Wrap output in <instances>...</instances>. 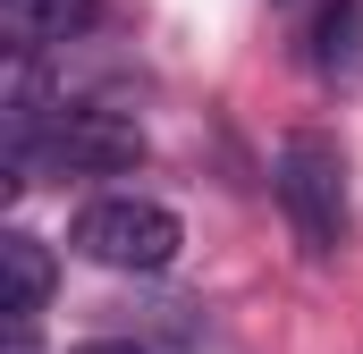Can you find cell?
Masks as SVG:
<instances>
[{"label":"cell","instance_id":"277c9868","mask_svg":"<svg viewBox=\"0 0 363 354\" xmlns=\"http://www.w3.org/2000/svg\"><path fill=\"white\" fill-rule=\"evenodd\" d=\"M93 8L101 0H0V34H9V51H60V42H77L93 25Z\"/></svg>","mask_w":363,"mask_h":354},{"label":"cell","instance_id":"6da1fadb","mask_svg":"<svg viewBox=\"0 0 363 354\" xmlns=\"http://www.w3.org/2000/svg\"><path fill=\"white\" fill-rule=\"evenodd\" d=\"M271 185H279V211H287L296 245L313 262H330L347 245V161H338V144L321 127H296L271 161Z\"/></svg>","mask_w":363,"mask_h":354},{"label":"cell","instance_id":"3957f363","mask_svg":"<svg viewBox=\"0 0 363 354\" xmlns=\"http://www.w3.org/2000/svg\"><path fill=\"white\" fill-rule=\"evenodd\" d=\"M43 152H51L60 169H77V177H118V169L144 161V127H135V110H118V101H68V110H51Z\"/></svg>","mask_w":363,"mask_h":354},{"label":"cell","instance_id":"52a82bcc","mask_svg":"<svg viewBox=\"0 0 363 354\" xmlns=\"http://www.w3.org/2000/svg\"><path fill=\"white\" fill-rule=\"evenodd\" d=\"M77 354H144V346H77Z\"/></svg>","mask_w":363,"mask_h":354},{"label":"cell","instance_id":"8992f818","mask_svg":"<svg viewBox=\"0 0 363 354\" xmlns=\"http://www.w3.org/2000/svg\"><path fill=\"white\" fill-rule=\"evenodd\" d=\"M363 59V0H338L321 17V68H355Z\"/></svg>","mask_w":363,"mask_h":354},{"label":"cell","instance_id":"7a4b0ae2","mask_svg":"<svg viewBox=\"0 0 363 354\" xmlns=\"http://www.w3.org/2000/svg\"><path fill=\"white\" fill-rule=\"evenodd\" d=\"M186 245L178 211L169 202H144V194H110V202H85L77 211V253L101 270H135V278H152V270H169Z\"/></svg>","mask_w":363,"mask_h":354},{"label":"cell","instance_id":"5b68a950","mask_svg":"<svg viewBox=\"0 0 363 354\" xmlns=\"http://www.w3.org/2000/svg\"><path fill=\"white\" fill-rule=\"evenodd\" d=\"M0 270H9V329H34V312L51 304V245L34 236V228H9L0 236Z\"/></svg>","mask_w":363,"mask_h":354}]
</instances>
